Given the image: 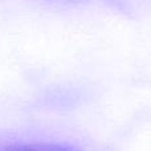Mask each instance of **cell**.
<instances>
[{"label": "cell", "instance_id": "6da1fadb", "mask_svg": "<svg viewBox=\"0 0 151 151\" xmlns=\"http://www.w3.org/2000/svg\"><path fill=\"white\" fill-rule=\"evenodd\" d=\"M1 151H80L73 146L60 143H21L8 146Z\"/></svg>", "mask_w": 151, "mask_h": 151}]
</instances>
